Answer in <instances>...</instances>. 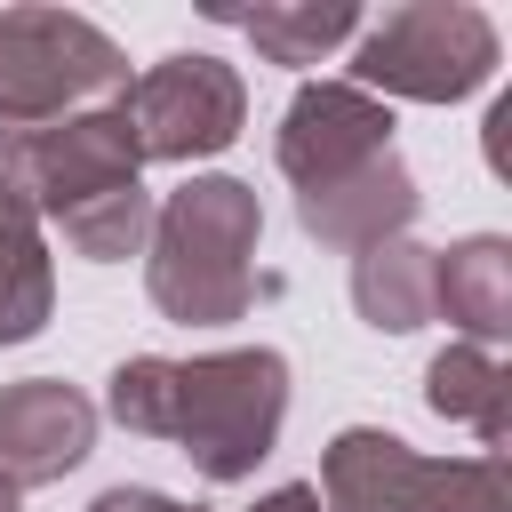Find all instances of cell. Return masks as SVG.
Instances as JSON below:
<instances>
[{
	"instance_id": "4",
	"label": "cell",
	"mask_w": 512,
	"mask_h": 512,
	"mask_svg": "<svg viewBox=\"0 0 512 512\" xmlns=\"http://www.w3.org/2000/svg\"><path fill=\"white\" fill-rule=\"evenodd\" d=\"M496 64V32L472 8H400L384 16V32L360 48V80H384L400 96H464L480 88Z\"/></svg>"
},
{
	"instance_id": "9",
	"label": "cell",
	"mask_w": 512,
	"mask_h": 512,
	"mask_svg": "<svg viewBox=\"0 0 512 512\" xmlns=\"http://www.w3.org/2000/svg\"><path fill=\"white\" fill-rule=\"evenodd\" d=\"M408 216H416V192H408V168L392 152L352 168V176H336V184H320V192H304V232H320L336 248H376Z\"/></svg>"
},
{
	"instance_id": "13",
	"label": "cell",
	"mask_w": 512,
	"mask_h": 512,
	"mask_svg": "<svg viewBox=\"0 0 512 512\" xmlns=\"http://www.w3.org/2000/svg\"><path fill=\"white\" fill-rule=\"evenodd\" d=\"M432 408H440V416H472V424L496 440V432H504V368H496L488 352H472V344L440 352V360H432Z\"/></svg>"
},
{
	"instance_id": "18",
	"label": "cell",
	"mask_w": 512,
	"mask_h": 512,
	"mask_svg": "<svg viewBox=\"0 0 512 512\" xmlns=\"http://www.w3.org/2000/svg\"><path fill=\"white\" fill-rule=\"evenodd\" d=\"M0 512H16V480L8 472H0Z\"/></svg>"
},
{
	"instance_id": "10",
	"label": "cell",
	"mask_w": 512,
	"mask_h": 512,
	"mask_svg": "<svg viewBox=\"0 0 512 512\" xmlns=\"http://www.w3.org/2000/svg\"><path fill=\"white\" fill-rule=\"evenodd\" d=\"M48 312V264H40V232H32V208L24 192L0 176V344L32 336Z\"/></svg>"
},
{
	"instance_id": "8",
	"label": "cell",
	"mask_w": 512,
	"mask_h": 512,
	"mask_svg": "<svg viewBox=\"0 0 512 512\" xmlns=\"http://www.w3.org/2000/svg\"><path fill=\"white\" fill-rule=\"evenodd\" d=\"M448 464H416L392 432H344L328 448V504L336 512H432Z\"/></svg>"
},
{
	"instance_id": "16",
	"label": "cell",
	"mask_w": 512,
	"mask_h": 512,
	"mask_svg": "<svg viewBox=\"0 0 512 512\" xmlns=\"http://www.w3.org/2000/svg\"><path fill=\"white\" fill-rule=\"evenodd\" d=\"M96 512H200V504H168L152 488H112V496H96Z\"/></svg>"
},
{
	"instance_id": "6",
	"label": "cell",
	"mask_w": 512,
	"mask_h": 512,
	"mask_svg": "<svg viewBox=\"0 0 512 512\" xmlns=\"http://www.w3.org/2000/svg\"><path fill=\"white\" fill-rule=\"evenodd\" d=\"M384 128H392V120H384L360 88H304V96L288 104V128H280V168H288L304 192H320V184L384 160V152H392Z\"/></svg>"
},
{
	"instance_id": "12",
	"label": "cell",
	"mask_w": 512,
	"mask_h": 512,
	"mask_svg": "<svg viewBox=\"0 0 512 512\" xmlns=\"http://www.w3.org/2000/svg\"><path fill=\"white\" fill-rule=\"evenodd\" d=\"M448 304V320H464L472 336H504V240H464L448 248V264H432V312Z\"/></svg>"
},
{
	"instance_id": "1",
	"label": "cell",
	"mask_w": 512,
	"mask_h": 512,
	"mask_svg": "<svg viewBox=\"0 0 512 512\" xmlns=\"http://www.w3.org/2000/svg\"><path fill=\"white\" fill-rule=\"evenodd\" d=\"M288 408V360L280 352H216V360H128L112 376V416L128 432L184 440V456L208 480L256 472Z\"/></svg>"
},
{
	"instance_id": "5",
	"label": "cell",
	"mask_w": 512,
	"mask_h": 512,
	"mask_svg": "<svg viewBox=\"0 0 512 512\" xmlns=\"http://www.w3.org/2000/svg\"><path fill=\"white\" fill-rule=\"evenodd\" d=\"M128 128H136V152L152 160H192V152H216L232 144L240 128V80L216 64V56H168L160 72H144L128 88Z\"/></svg>"
},
{
	"instance_id": "3",
	"label": "cell",
	"mask_w": 512,
	"mask_h": 512,
	"mask_svg": "<svg viewBox=\"0 0 512 512\" xmlns=\"http://www.w3.org/2000/svg\"><path fill=\"white\" fill-rule=\"evenodd\" d=\"M112 80H128V64L96 24L48 16V8L0 16V120L8 128H40V120H56L64 104H80Z\"/></svg>"
},
{
	"instance_id": "14",
	"label": "cell",
	"mask_w": 512,
	"mask_h": 512,
	"mask_svg": "<svg viewBox=\"0 0 512 512\" xmlns=\"http://www.w3.org/2000/svg\"><path fill=\"white\" fill-rule=\"evenodd\" d=\"M144 216H152V208H144V192H136V184H120V192H96V200L64 208L56 224H64V240H72L80 256H104V264H112V256H128V248H136Z\"/></svg>"
},
{
	"instance_id": "11",
	"label": "cell",
	"mask_w": 512,
	"mask_h": 512,
	"mask_svg": "<svg viewBox=\"0 0 512 512\" xmlns=\"http://www.w3.org/2000/svg\"><path fill=\"white\" fill-rule=\"evenodd\" d=\"M352 296L376 328H424L432 320V256L408 240H376V248H360Z\"/></svg>"
},
{
	"instance_id": "17",
	"label": "cell",
	"mask_w": 512,
	"mask_h": 512,
	"mask_svg": "<svg viewBox=\"0 0 512 512\" xmlns=\"http://www.w3.org/2000/svg\"><path fill=\"white\" fill-rule=\"evenodd\" d=\"M256 512H320V496H312V488H280V496H264Z\"/></svg>"
},
{
	"instance_id": "15",
	"label": "cell",
	"mask_w": 512,
	"mask_h": 512,
	"mask_svg": "<svg viewBox=\"0 0 512 512\" xmlns=\"http://www.w3.org/2000/svg\"><path fill=\"white\" fill-rule=\"evenodd\" d=\"M248 32L280 56V64H304L312 48H328V40H344L352 32V8H304V16H280V8H256L248 16Z\"/></svg>"
},
{
	"instance_id": "7",
	"label": "cell",
	"mask_w": 512,
	"mask_h": 512,
	"mask_svg": "<svg viewBox=\"0 0 512 512\" xmlns=\"http://www.w3.org/2000/svg\"><path fill=\"white\" fill-rule=\"evenodd\" d=\"M96 440V408L56 384V376H32L16 392H0V472L24 488V480H56L88 456Z\"/></svg>"
},
{
	"instance_id": "2",
	"label": "cell",
	"mask_w": 512,
	"mask_h": 512,
	"mask_svg": "<svg viewBox=\"0 0 512 512\" xmlns=\"http://www.w3.org/2000/svg\"><path fill=\"white\" fill-rule=\"evenodd\" d=\"M256 248V200L232 176H200L168 200L160 216V256H152V296L176 320H232L256 296L248 272Z\"/></svg>"
}]
</instances>
